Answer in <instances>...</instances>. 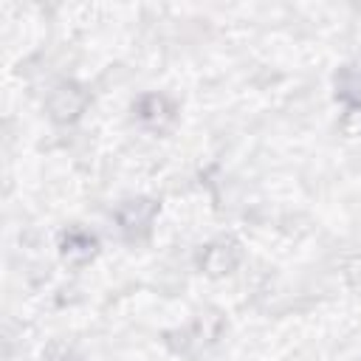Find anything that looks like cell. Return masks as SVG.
<instances>
[{
    "label": "cell",
    "mask_w": 361,
    "mask_h": 361,
    "mask_svg": "<svg viewBox=\"0 0 361 361\" xmlns=\"http://www.w3.org/2000/svg\"><path fill=\"white\" fill-rule=\"evenodd\" d=\"M155 214V203L152 200H127L121 209H118V223L124 231H133V228H144Z\"/></svg>",
    "instance_id": "6da1fadb"
},
{
    "label": "cell",
    "mask_w": 361,
    "mask_h": 361,
    "mask_svg": "<svg viewBox=\"0 0 361 361\" xmlns=\"http://www.w3.org/2000/svg\"><path fill=\"white\" fill-rule=\"evenodd\" d=\"M138 118L149 127H164L166 121H172V107L166 104L164 96H144L138 102Z\"/></svg>",
    "instance_id": "7a4b0ae2"
},
{
    "label": "cell",
    "mask_w": 361,
    "mask_h": 361,
    "mask_svg": "<svg viewBox=\"0 0 361 361\" xmlns=\"http://www.w3.org/2000/svg\"><path fill=\"white\" fill-rule=\"evenodd\" d=\"M93 251H96V240H93L90 234L79 231V228L68 231L65 240H62V254H65V259H71V262H85V259L93 257Z\"/></svg>",
    "instance_id": "3957f363"
},
{
    "label": "cell",
    "mask_w": 361,
    "mask_h": 361,
    "mask_svg": "<svg viewBox=\"0 0 361 361\" xmlns=\"http://www.w3.org/2000/svg\"><path fill=\"white\" fill-rule=\"evenodd\" d=\"M237 259L234 245H212L203 254V265L209 268V274H226Z\"/></svg>",
    "instance_id": "277c9868"
},
{
    "label": "cell",
    "mask_w": 361,
    "mask_h": 361,
    "mask_svg": "<svg viewBox=\"0 0 361 361\" xmlns=\"http://www.w3.org/2000/svg\"><path fill=\"white\" fill-rule=\"evenodd\" d=\"M76 93H79L76 87H62V90H59V96L54 99V113H56V118H73V116L82 110L85 102H71V96H76Z\"/></svg>",
    "instance_id": "5b68a950"
},
{
    "label": "cell",
    "mask_w": 361,
    "mask_h": 361,
    "mask_svg": "<svg viewBox=\"0 0 361 361\" xmlns=\"http://www.w3.org/2000/svg\"><path fill=\"white\" fill-rule=\"evenodd\" d=\"M48 361H73V358H71V355H51Z\"/></svg>",
    "instance_id": "8992f818"
}]
</instances>
